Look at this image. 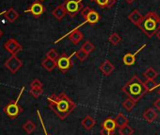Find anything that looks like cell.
<instances>
[{
    "instance_id": "obj_1",
    "label": "cell",
    "mask_w": 160,
    "mask_h": 135,
    "mask_svg": "<svg viewBox=\"0 0 160 135\" xmlns=\"http://www.w3.org/2000/svg\"><path fill=\"white\" fill-rule=\"evenodd\" d=\"M47 101L49 108L61 120H64L76 108V104L65 93L52 95L47 97Z\"/></svg>"
},
{
    "instance_id": "obj_2",
    "label": "cell",
    "mask_w": 160,
    "mask_h": 135,
    "mask_svg": "<svg viewBox=\"0 0 160 135\" xmlns=\"http://www.w3.org/2000/svg\"><path fill=\"white\" fill-rule=\"evenodd\" d=\"M122 91L128 96V97L132 98L136 102L139 101L142 96L147 93L144 82L138 77V76H133L130 80L122 88Z\"/></svg>"
},
{
    "instance_id": "obj_3",
    "label": "cell",
    "mask_w": 160,
    "mask_h": 135,
    "mask_svg": "<svg viewBox=\"0 0 160 135\" xmlns=\"http://www.w3.org/2000/svg\"><path fill=\"white\" fill-rule=\"evenodd\" d=\"M138 28L148 37L152 38L160 29V17L155 12H149L141 20Z\"/></svg>"
},
{
    "instance_id": "obj_4",
    "label": "cell",
    "mask_w": 160,
    "mask_h": 135,
    "mask_svg": "<svg viewBox=\"0 0 160 135\" xmlns=\"http://www.w3.org/2000/svg\"><path fill=\"white\" fill-rule=\"evenodd\" d=\"M24 91H25V87H22L21 92H20L18 97L16 98V100H15V101H12L11 103L7 104V105L4 107V109H3L4 112H5L11 119H15V118L23 112V109H22V107L18 104V102H19L20 98H21V96H22Z\"/></svg>"
},
{
    "instance_id": "obj_5",
    "label": "cell",
    "mask_w": 160,
    "mask_h": 135,
    "mask_svg": "<svg viewBox=\"0 0 160 135\" xmlns=\"http://www.w3.org/2000/svg\"><path fill=\"white\" fill-rule=\"evenodd\" d=\"M62 5L67 14L72 18L75 17L78 13H80V12L84 8L82 0H65Z\"/></svg>"
},
{
    "instance_id": "obj_6",
    "label": "cell",
    "mask_w": 160,
    "mask_h": 135,
    "mask_svg": "<svg viewBox=\"0 0 160 135\" xmlns=\"http://www.w3.org/2000/svg\"><path fill=\"white\" fill-rule=\"evenodd\" d=\"M74 54H75V52H73L71 56H68L66 53H63L62 55H60L58 57V59L57 60V67L61 73H66L73 66L72 57Z\"/></svg>"
},
{
    "instance_id": "obj_7",
    "label": "cell",
    "mask_w": 160,
    "mask_h": 135,
    "mask_svg": "<svg viewBox=\"0 0 160 135\" xmlns=\"http://www.w3.org/2000/svg\"><path fill=\"white\" fill-rule=\"evenodd\" d=\"M4 65L10 72H12V74H15L23 67V61L16 55H12L5 61Z\"/></svg>"
},
{
    "instance_id": "obj_8",
    "label": "cell",
    "mask_w": 160,
    "mask_h": 135,
    "mask_svg": "<svg viewBox=\"0 0 160 135\" xmlns=\"http://www.w3.org/2000/svg\"><path fill=\"white\" fill-rule=\"evenodd\" d=\"M4 48L11 55H17L23 50V45L15 39L10 38L4 43Z\"/></svg>"
},
{
    "instance_id": "obj_9",
    "label": "cell",
    "mask_w": 160,
    "mask_h": 135,
    "mask_svg": "<svg viewBox=\"0 0 160 135\" xmlns=\"http://www.w3.org/2000/svg\"><path fill=\"white\" fill-rule=\"evenodd\" d=\"M25 13H29L35 18H39L45 13V8L41 1L36 0L35 2L31 4V6H29L27 10H25Z\"/></svg>"
},
{
    "instance_id": "obj_10",
    "label": "cell",
    "mask_w": 160,
    "mask_h": 135,
    "mask_svg": "<svg viewBox=\"0 0 160 135\" xmlns=\"http://www.w3.org/2000/svg\"><path fill=\"white\" fill-rule=\"evenodd\" d=\"M66 37H68V39L73 44H78L80 42H81L82 40H83V38H84V35H83V33L81 32V31H79V30H74V29H72L71 32H69V33H67V34H65L64 36H62L61 38H59L58 40H57L56 42H55V44H58L59 41H61L62 39H64V38H66Z\"/></svg>"
},
{
    "instance_id": "obj_11",
    "label": "cell",
    "mask_w": 160,
    "mask_h": 135,
    "mask_svg": "<svg viewBox=\"0 0 160 135\" xmlns=\"http://www.w3.org/2000/svg\"><path fill=\"white\" fill-rule=\"evenodd\" d=\"M100 19H101V16H100V14L97 13V12H95V11H93L90 15H89V17L87 18V19H85V21L83 22V23H81L79 26H77L76 28H74L73 29L74 30H78V29L80 28V27H82L83 25H86V24H90V25H95V24H97L99 21H100Z\"/></svg>"
},
{
    "instance_id": "obj_12",
    "label": "cell",
    "mask_w": 160,
    "mask_h": 135,
    "mask_svg": "<svg viewBox=\"0 0 160 135\" xmlns=\"http://www.w3.org/2000/svg\"><path fill=\"white\" fill-rule=\"evenodd\" d=\"M146 44H142L141 45V47L140 48H138V51H136L134 54H131V53H127V54H125L124 56H123V58H122V61H123V63L125 64V65H127V66H131V65H133L135 62H136V56L138 55V52H140L143 48H145L146 47Z\"/></svg>"
},
{
    "instance_id": "obj_13",
    "label": "cell",
    "mask_w": 160,
    "mask_h": 135,
    "mask_svg": "<svg viewBox=\"0 0 160 135\" xmlns=\"http://www.w3.org/2000/svg\"><path fill=\"white\" fill-rule=\"evenodd\" d=\"M99 68H100V70L102 71V73L104 74V76L108 77V76H109V75L115 70V66L110 62V60H104V61L101 63V65H100Z\"/></svg>"
},
{
    "instance_id": "obj_14",
    "label": "cell",
    "mask_w": 160,
    "mask_h": 135,
    "mask_svg": "<svg viewBox=\"0 0 160 135\" xmlns=\"http://www.w3.org/2000/svg\"><path fill=\"white\" fill-rule=\"evenodd\" d=\"M143 16H144V15H142L138 10H134V11L128 15V20H129L133 25L138 27L139 24H140V22H141V20L143 19Z\"/></svg>"
},
{
    "instance_id": "obj_15",
    "label": "cell",
    "mask_w": 160,
    "mask_h": 135,
    "mask_svg": "<svg viewBox=\"0 0 160 135\" xmlns=\"http://www.w3.org/2000/svg\"><path fill=\"white\" fill-rule=\"evenodd\" d=\"M42 66L43 68L48 71V72H52L56 67H57V60H54L50 58H47L45 57L42 61Z\"/></svg>"
},
{
    "instance_id": "obj_16",
    "label": "cell",
    "mask_w": 160,
    "mask_h": 135,
    "mask_svg": "<svg viewBox=\"0 0 160 135\" xmlns=\"http://www.w3.org/2000/svg\"><path fill=\"white\" fill-rule=\"evenodd\" d=\"M52 14H53V16H54L57 20L61 21V20L67 15V13H66V11H65L63 5L61 4V5L57 6V7L52 11Z\"/></svg>"
},
{
    "instance_id": "obj_17",
    "label": "cell",
    "mask_w": 160,
    "mask_h": 135,
    "mask_svg": "<svg viewBox=\"0 0 160 135\" xmlns=\"http://www.w3.org/2000/svg\"><path fill=\"white\" fill-rule=\"evenodd\" d=\"M143 118L148 122V123H152V122H153L155 119H156V117H157V112H156V111L154 110V109H152V108H149L148 110H146L145 112H144V113H143Z\"/></svg>"
},
{
    "instance_id": "obj_18",
    "label": "cell",
    "mask_w": 160,
    "mask_h": 135,
    "mask_svg": "<svg viewBox=\"0 0 160 135\" xmlns=\"http://www.w3.org/2000/svg\"><path fill=\"white\" fill-rule=\"evenodd\" d=\"M96 124V121L93 117L87 115L82 121H81V125L82 127L86 129V130H91Z\"/></svg>"
},
{
    "instance_id": "obj_19",
    "label": "cell",
    "mask_w": 160,
    "mask_h": 135,
    "mask_svg": "<svg viewBox=\"0 0 160 135\" xmlns=\"http://www.w3.org/2000/svg\"><path fill=\"white\" fill-rule=\"evenodd\" d=\"M5 17H6V19L10 22V23H14L17 19H18V17H19V13L14 10V8H10L8 11H6V13H5Z\"/></svg>"
},
{
    "instance_id": "obj_20",
    "label": "cell",
    "mask_w": 160,
    "mask_h": 135,
    "mask_svg": "<svg viewBox=\"0 0 160 135\" xmlns=\"http://www.w3.org/2000/svg\"><path fill=\"white\" fill-rule=\"evenodd\" d=\"M94 2L103 9H111L115 6L116 0H95Z\"/></svg>"
},
{
    "instance_id": "obj_21",
    "label": "cell",
    "mask_w": 160,
    "mask_h": 135,
    "mask_svg": "<svg viewBox=\"0 0 160 135\" xmlns=\"http://www.w3.org/2000/svg\"><path fill=\"white\" fill-rule=\"evenodd\" d=\"M116 127H117V125H116L115 119H113L111 117H108V118L105 119V121L102 124V128H106V129H108V130H111V131H114Z\"/></svg>"
},
{
    "instance_id": "obj_22",
    "label": "cell",
    "mask_w": 160,
    "mask_h": 135,
    "mask_svg": "<svg viewBox=\"0 0 160 135\" xmlns=\"http://www.w3.org/2000/svg\"><path fill=\"white\" fill-rule=\"evenodd\" d=\"M143 75L147 80H155L158 76V73L155 71L153 67H149V68H147V70L143 73Z\"/></svg>"
},
{
    "instance_id": "obj_23",
    "label": "cell",
    "mask_w": 160,
    "mask_h": 135,
    "mask_svg": "<svg viewBox=\"0 0 160 135\" xmlns=\"http://www.w3.org/2000/svg\"><path fill=\"white\" fill-rule=\"evenodd\" d=\"M144 86H145V89H146L147 93H151L155 88L158 87V84L155 82L154 80H147L146 81H144Z\"/></svg>"
},
{
    "instance_id": "obj_24",
    "label": "cell",
    "mask_w": 160,
    "mask_h": 135,
    "mask_svg": "<svg viewBox=\"0 0 160 135\" xmlns=\"http://www.w3.org/2000/svg\"><path fill=\"white\" fill-rule=\"evenodd\" d=\"M115 122H116V125L117 127H122L125 125L128 124V119L122 114V113H119L116 117H115Z\"/></svg>"
},
{
    "instance_id": "obj_25",
    "label": "cell",
    "mask_w": 160,
    "mask_h": 135,
    "mask_svg": "<svg viewBox=\"0 0 160 135\" xmlns=\"http://www.w3.org/2000/svg\"><path fill=\"white\" fill-rule=\"evenodd\" d=\"M136 104H137V102H136L135 100H133L132 98L128 97V98H126V99L122 102V107H123L127 112H131V111L134 109V107L136 106Z\"/></svg>"
},
{
    "instance_id": "obj_26",
    "label": "cell",
    "mask_w": 160,
    "mask_h": 135,
    "mask_svg": "<svg viewBox=\"0 0 160 135\" xmlns=\"http://www.w3.org/2000/svg\"><path fill=\"white\" fill-rule=\"evenodd\" d=\"M23 129H24L28 134H31V133L36 129V125H35L31 120H28V121L23 125Z\"/></svg>"
},
{
    "instance_id": "obj_27",
    "label": "cell",
    "mask_w": 160,
    "mask_h": 135,
    "mask_svg": "<svg viewBox=\"0 0 160 135\" xmlns=\"http://www.w3.org/2000/svg\"><path fill=\"white\" fill-rule=\"evenodd\" d=\"M80 49H82V50H84L85 52H87L88 54H90V53H92V51H94L95 45H94L92 42L86 41V42L81 45V48H80Z\"/></svg>"
},
{
    "instance_id": "obj_28",
    "label": "cell",
    "mask_w": 160,
    "mask_h": 135,
    "mask_svg": "<svg viewBox=\"0 0 160 135\" xmlns=\"http://www.w3.org/2000/svg\"><path fill=\"white\" fill-rule=\"evenodd\" d=\"M108 41H109L113 45H117V44H119L122 42V38H121V36H120L117 32H113V33L109 36Z\"/></svg>"
},
{
    "instance_id": "obj_29",
    "label": "cell",
    "mask_w": 160,
    "mask_h": 135,
    "mask_svg": "<svg viewBox=\"0 0 160 135\" xmlns=\"http://www.w3.org/2000/svg\"><path fill=\"white\" fill-rule=\"evenodd\" d=\"M119 133H120L121 135H132V134L134 133V129H133L130 126L125 125V126L120 127Z\"/></svg>"
},
{
    "instance_id": "obj_30",
    "label": "cell",
    "mask_w": 160,
    "mask_h": 135,
    "mask_svg": "<svg viewBox=\"0 0 160 135\" xmlns=\"http://www.w3.org/2000/svg\"><path fill=\"white\" fill-rule=\"evenodd\" d=\"M75 56L80 61H84L89 57V54L87 52H85L84 50H82V49H79V50L75 51Z\"/></svg>"
},
{
    "instance_id": "obj_31",
    "label": "cell",
    "mask_w": 160,
    "mask_h": 135,
    "mask_svg": "<svg viewBox=\"0 0 160 135\" xmlns=\"http://www.w3.org/2000/svg\"><path fill=\"white\" fill-rule=\"evenodd\" d=\"M93 11H94V10H93L92 8L89 7V6L84 7V8L82 9V11L80 12V15H81V17H82L83 19H87V18L89 17V15H90Z\"/></svg>"
},
{
    "instance_id": "obj_32",
    "label": "cell",
    "mask_w": 160,
    "mask_h": 135,
    "mask_svg": "<svg viewBox=\"0 0 160 135\" xmlns=\"http://www.w3.org/2000/svg\"><path fill=\"white\" fill-rule=\"evenodd\" d=\"M46 57H47V58H50V59H52V60H57L58 59L59 55H58V51H57L55 48H51V49H49V50L47 51Z\"/></svg>"
},
{
    "instance_id": "obj_33",
    "label": "cell",
    "mask_w": 160,
    "mask_h": 135,
    "mask_svg": "<svg viewBox=\"0 0 160 135\" xmlns=\"http://www.w3.org/2000/svg\"><path fill=\"white\" fill-rule=\"evenodd\" d=\"M29 93H30V95H31L34 98H39V97L43 94V89H42V88H34V89H30Z\"/></svg>"
},
{
    "instance_id": "obj_34",
    "label": "cell",
    "mask_w": 160,
    "mask_h": 135,
    "mask_svg": "<svg viewBox=\"0 0 160 135\" xmlns=\"http://www.w3.org/2000/svg\"><path fill=\"white\" fill-rule=\"evenodd\" d=\"M34 88H42V83L41 82L40 80L35 79V80L30 83V89H34Z\"/></svg>"
},
{
    "instance_id": "obj_35",
    "label": "cell",
    "mask_w": 160,
    "mask_h": 135,
    "mask_svg": "<svg viewBox=\"0 0 160 135\" xmlns=\"http://www.w3.org/2000/svg\"><path fill=\"white\" fill-rule=\"evenodd\" d=\"M100 134L101 135H113L114 131H111V130H108V129H106V128H102L101 131H100Z\"/></svg>"
},
{
    "instance_id": "obj_36",
    "label": "cell",
    "mask_w": 160,
    "mask_h": 135,
    "mask_svg": "<svg viewBox=\"0 0 160 135\" xmlns=\"http://www.w3.org/2000/svg\"><path fill=\"white\" fill-rule=\"evenodd\" d=\"M153 107H154L157 111H160V98L156 99V100L153 102Z\"/></svg>"
},
{
    "instance_id": "obj_37",
    "label": "cell",
    "mask_w": 160,
    "mask_h": 135,
    "mask_svg": "<svg viewBox=\"0 0 160 135\" xmlns=\"http://www.w3.org/2000/svg\"><path fill=\"white\" fill-rule=\"evenodd\" d=\"M155 36H156V38L158 39V41H160V29L156 32V34H155Z\"/></svg>"
},
{
    "instance_id": "obj_38",
    "label": "cell",
    "mask_w": 160,
    "mask_h": 135,
    "mask_svg": "<svg viewBox=\"0 0 160 135\" xmlns=\"http://www.w3.org/2000/svg\"><path fill=\"white\" fill-rule=\"evenodd\" d=\"M126 1V3H128V4H132V3H134L136 0H125Z\"/></svg>"
},
{
    "instance_id": "obj_39",
    "label": "cell",
    "mask_w": 160,
    "mask_h": 135,
    "mask_svg": "<svg viewBox=\"0 0 160 135\" xmlns=\"http://www.w3.org/2000/svg\"><path fill=\"white\" fill-rule=\"evenodd\" d=\"M3 35V31L1 30V29H0V37H1Z\"/></svg>"
},
{
    "instance_id": "obj_40",
    "label": "cell",
    "mask_w": 160,
    "mask_h": 135,
    "mask_svg": "<svg viewBox=\"0 0 160 135\" xmlns=\"http://www.w3.org/2000/svg\"><path fill=\"white\" fill-rule=\"evenodd\" d=\"M157 94H158V95H159V96H160V88H159V89H158V91H157Z\"/></svg>"
},
{
    "instance_id": "obj_41",
    "label": "cell",
    "mask_w": 160,
    "mask_h": 135,
    "mask_svg": "<svg viewBox=\"0 0 160 135\" xmlns=\"http://www.w3.org/2000/svg\"><path fill=\"white\" fill-rule=\"evenodd\" d=\"M39 1H41V2H43V1H46V0H39Z\"/></svg>"
},
{
    "instance_id": "obj_42",
    "label": "cell",
    "mask_w": 160,
    "mask_h": 135,
    "mask_svg": "<svg viewBox=\"0 0 160 135\" xmlns=\"http://www.w3.org/2000/svg\"><path fill=\"white\" fill-rule=\"evenodd\" d=\"M5 13H6V12H3V13H0V15H1V14H3V13L5 14Z\"/></svg>"
},
{
    "instance_id": "obj_43",
    "label": "cell",
    "mask_w": 160,
    "mask_h": 135,
    "mask_svg": "<svg viewBox=\"0 0 160 135\" xmlns=\"http://www.w3.org/2000/svg\"><path fill=\"white\" fill-rule=\"evenodd\" d=\"M90 1H91V2H93V1H95V0H90Z\"/></svg>"
},
{
    "instance_id": "obj_44",
    "label": "cell",
    "mask_w": 160,
    "mask_h": 135,
    "mask_svg": "<svg viewBox=\"0 0 160 135\" xmlns=\"http://www.w3.org/2000/svg\"><path fill=\"white\" fill-rule=\"evenodd\" d=\"M45 134H46V135H48V134H47V133H46V131H45Z\"/></svg>"
},
{
    "instance_id": "obj_45",
    "label": "cell",
    "mask_w": 160,
    "mask_h": 135,
    "mask_svg": "<svg viewBox=\"0 0 160 135\" xmlns=\"http://www.w3.org/2000/svg\"><path fill=\"white\" fill-rule=\"evenodd\" d=\"M113 135H115V134H113Z\"/></svg>"
},
{
    "instance_id": "obj_46",
    "label": "cell",
    "mask_w": 160,
    "mask_h": 135,
    "mask_svg": "<svg viewBox=\"0 0 160 135\" xmlns=\"http://www.w3.org/2000/svg\"><path fill=\"white\" fill-rule=\"evenodd\" d=\"M120 135H121V134H120Z\"/></svg>"
}]
</instances>
